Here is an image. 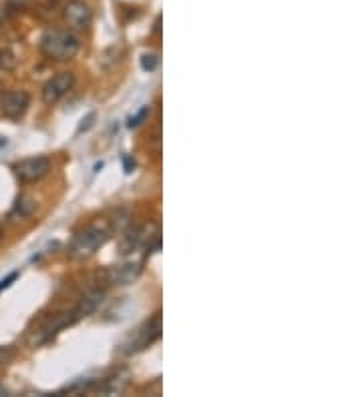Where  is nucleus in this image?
I'll return each mask as SVG.
<instances>
[{
	"label": "nucleus",
	"instance_id": "nucleus-1",
	"mask_svg": "<svg viewBox=\"0 0 362 397\" xmlns=\"http://www.w3.org/2000/svg\"><path fill=\"white\" fill-rule=\"evenodd\" d=\"M111 237V229L107 225H89L85 231H81L77 237L73 239L71 247H68V257L73 259H87L91 255H95L101 247Z\"/></svg>",
	"mask_w": 362,
	"mask_h": 397
},
{
	"label": "nucleus",
	"instance_id": "nucleus-2",
	"mask_svg": "<svg viewBox=\"0 0 362 397\" xmlns=\"http://www.w3.org/2000/svg\"><path fill=\"white\" fill-rule=\"evenodd\" d=\"M41 50L52 61H71L79 52V40L66 31H49L41 38Z\"/></svg>",
	"mask_w": 362,
	"mask_h": 397
},
{
	"label": "nucleus",
	"instance_id": "nucleus-3",
	"mask_svg": "<svg viewBox=\"0 0 362 397\" xmlns=\"http://www.w3.org/2000/svg\"><path fill=\"white\" fill-rule=\"evenodd\" d=\"M161 337V313H155L153 317L145 321L135 334H131L121 345V351L125 355H133L139 351L147 350L149 345H153L157 339Z\"/></svg>",
	"mask_w": 362,
	"mask_h": 397
},
{
	"label": "nucleus",
	"instance_id": "nucleus-4",
	"mask_svg": "<svg viewBox=\"0 0 362 397\" xmlns=\"http://www.w3.org/2000/svg\"><path fill=\"white\" fill-rule=\"evenodd\" d=\"M77 321H79L77 311H66V313L52 315V317H50L49 321L41 327V329H36V331H34L31 343H33V345H43V343L50 341V339L59 334V331H63L65 327L73 325V323H77Z\"/></svg>",
	"mask_w": 362,
	"mask_h": 397
},
{
	"label": "nucleus",
	"instance_id": "nucleus-5",
	"mask_svg": "<svg viewBox=\"0 0 362 397\" xmlns=\"http://www.w3.org/2000/svg\"><path fill=\"white\" fill-rule=\"evenodd\" d=\"M50 160L43 155L36 157H29V159L18 160L15 165V175L22 181V183H36L41 179L49 175Z\"/></svg>",
	"mask_w": 362,
	"mask_h": 397
},
{
	"label": "nucleus",
	"instance_id": "nucleus-6",
	"mask_svg": "<svg viewBox=\"0 0 362 397\" xmlns=\"http://www.w3.org/2000/svg\"><path fill=\"white\" fill-rule=\"evenodd\" d=\"M73 84H75L73 73H59V75H55V77L47 80V84L43 87V100H45L47 105L59 103V100L73 89Z\"/></svg>",
	"mask_w": 362,
	"mask_h": 397
},
{
	"label": "nucleus",
	"instance_id": "nucleus-7",
	"mask_svg": "<svg viewBox=\"0 0 362 397\" xmlns=\"http://www.w3.org/2000/svg\"><path fill=\"white\" fill-rule=\"evenodd\" d=\"M31 105V96L24 91H10L0 96V111L8 119H20Z\"/></svg>",
	"mask_w": 362,
	"mask_h": 397
},
{
	"label": "nucleus",
	"instance_id": "nucleus-8",
	"mask_svg": "<svg viewBox=\"0 0 362 397\" xmlns=\"http://www.w3.org/2000/svg\"><path fill=\"white\" fill-rule=\"evenodd\" d=\"M65 20L73 27V29L85 31V29H89L91 22H93V13H91V8H89L85 2L73 0V2L66 4Z\"/></svg>",
	"mask_w": 362,
	"mask_h": 397
},
{
	"label": "nucleus",
	"instance_id": "nucleus-9",
	"mask_svg": "<svg viewBox=\"0 0 362 397\" xmlns=\"http://www.w3.org/2000/svg\"><path fill=\"white\" fill-rule=\"evenodd\" d=\"M141 269H143L141 263H125L119 267H111L105 273V277H107V283L111 285H129L141 275Z\"/></svg>",
	"mask_w": 362,
	"mask_h": 397
},
{
	"label": "nucleus",
	"instance_id": "nucleus-10",
	"mask_svg": "<svg viewBox=\"0 0 362 397\" xmlns=\"http://www.w3.org/2000/svg\"><path fill=\"white\" fill-rule=\"evenodd\" d=\"M161 239H159V227L155 223H147L143 229H139V247H145L147 253L159 251Z\"/></svg>",
	"mask_w": 362,
	"mask_h": 397
},
{
	"label": "nucleus",
	"instance_id": "nucleus-11",
	"mask_svg": "<svg viewBox=\"0 0 362 397\" xmlns=\"http://www.w3.org/2000/svg\"><path fill=\"white\" fill-rule=\"evenodd\" d=\"M103 297H105V293H103L101 289H95V291H91L89 295H85L81 299V303H79V307L75 309L77 315H79V319L87 317V315H91V313H95L97 307L103 303Z\"/></svg>",
	"mask_w": 362,
	"mask_h": 397
},
{
	"label": "nucleus",
	"instance_id": "nucleus-12",
	"mask_svg": "<svg viewBox=\"0 0 362 397\" xmlns=\"http://www.w3.org/2000/svg\"><path fill=\"white\" fill-rule=\"evenodd\" d=\"M34 209H36V201H34L33 197H31V195H20L17 199V203H15L13 215L24 219V217H31V215H33Z\"/></svg>",
	"mask_w": 362,
	"mask_h": 397
},
{
	"label": "nucleus",
	"instance_id": "nucleus-13",
	"mask_svg": "<svg viewBox=\"0 0 362 397\" xmlns=\"http://www.w3.org/2000/svg\"><path fill=\"white\" fill-rule=\"evenodd\" d=\"M157 66H159V57H157V54H143V57H141V68H143L145 73L157 70Z\"/></svg>",
	"mask_w": 362,
	"mask_h": 397
},
{
	"label": "nucleus",
	"instance_id": "nucleus-14",
	"mask_svg": "<svg viewBox=\"0 0 362 397\" xmlns=\"http://www.w3.org/2000/svg\"><path fill=\"white\" fill-rule=\"evenodd\" d=\"M147 114H149V107H143L141 111L137 112V114H133L131 119H129V123H127V127L129 128H135V127H139L145 119H147Z\"/></svg>",
	"mask_w": 362,
	"mask_h": 397
},
{
	"label": "nucleus",
	"instance_id": "nucleus-15",
	"mask_svg": "<svg viewBox=\"0 0 362 397\" xmlns=\"http://www.w3.org/2000/svg\"><path fill=\"white\" fill-rule=\"evenodd\" d=\"M95 119H97V114H95V112H89L87 117H82L81 125H79V133H85V130H89V128L93 127Z\"/></svg>",
	"mask_w": 362,
	"mask_h": 397
},
{
	"label": "nucleus",
	"instance_id": "nucleus-16",
	"mask_svg": "<svg viewBox=\"0 0 362 397\" xmlns=\"http://www.w3.org/2000/svg\"><path fill=\"white\" fill-rule=\"evenodd\" d=\"M0 66L4 68H13L15 66V59L8 50H0Z\"/></svg>",
	"mask_w": 362,
	"mask_h": 397
},
{
	"label": "nucleus",
	"instance_id": "nucleus-17",
	"mask_svg": "<svg viewBox=\"0 0 362 397\" xmlns=\"http://www.w3.org/2000/svg\"><path fill=\"white\" fill-rule=\"evenodd\" d=\"M18 277V271H13L8 277H4L2 281H0V291H4V289H8V287L13 285V281H17Z\"/></svg>",
	"mask_w": 362,
	"mask_h": 397
},
{
	"label": "nucleus",
	"instance_id": "nucleus-18",
	"mask_svg": "<svg viewBox=\"0 0 362 397\" xmlns=\"http://www.w3.org/2000/svg\"><path fill=\"white\" fill-rule=\"evenodd\" d=\"M123 167H125V173L129 175V173H133V169H135V160L131 157H125L123 159Z\"/></svg>",
	"mask_w": 362,
	"mask_h": 397
},
{
	"label": "nucleus",
	"instance_id": "nucleus-19",
	"mask_svg": "<svg viewBox=\"0 0 362 397\" xmlns=\"http://www.w3.org/2000/svg\"><path fill=\"white\" fill-rule=\"evenodd\" d=\"M4 15H6V10H4V6L0 4V24H2V20H4Z\"/></svg>",
	"mask_w": 362,
	"mask_h": 397
},
{
	"label": "nucleus",
	"instance_id": "nucleus-20",
	"mask_svg": "<svg viewBox=\"0 0 362 397\" xmlns=\"http://www.w3.org/2000/svg\"><path fill=\"white\" fill-rule=\"evenodd\" d=\"M6 143H8V141H6V137H2V135H0V147H6Z\"/></svg>",
	"mask_w": 362,
	"mask_h": 397
},
{
	"label": "nucleus",
	"instance_id": "nucleus-21",
	"mask_svg": "<svg viewBox=\"0 0 362 397\" xmlns=\"http://www.w3.org/2000/svg\"><path fill=\"white\" fill-rule=\"evenodd\" d=\"M2 93H4V87H2V82H0V96H2Z\"/></svg>",
	"mask_w": 362,
	"mask_h": 397
},
{
	"label": "nucleus",
	"instance_id": "nucleus-22",
	"mask_svg": "<svg viewBox=\"0 0 362 397\" xmlns=\"http://www.w3.org/2000/svg\"><path fill=\"white\" fill-rule=\"evenodd\" d=\"M0 239H2V231H0Z\"/></svg>",
	"mask_w": 362,
	"mask_h": 397
}]
</instances>
